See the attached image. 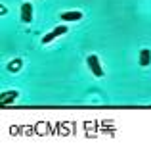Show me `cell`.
Segmentation results:
<instances>
[{
  "instance_id": "cell-7",
  "label": "cell",
  "mask_w": 151,
  "mask_h": 148,
  "mask_svg": "<svg viewBox=\"0 0 151 148\" xmlns=\"http://www.w3.org/2000/svg\"><path fill=\"white\" fill-rule=\"evenodd\" d=\"M21 66H23V63H21V60H14V62H10V63H8V69H10V71H17Z\"/></svg>"
},
{
  "instance_id": "cell-5",
  "label": "cell",
  "mask_w": 151,
  "mask_h": 148,
  "mask_svg": "<svg viewBox=\"0 0 151 148\" xmlns=\"http://www.w3.org/2000/svg\"><path fill=\"white\" fill-rule=\"evenodd\" d=\"M140 63H142V66H149V63H151V50H147V48H144V50H142L140 52Z\"/></svg>"
},
{
  "instance_id": "cell-2",
  "label": "cell",
  "mask_w": 151,
  "mask_h": 148,
  "mask_svg": "<svg viewBox=\"0 0 151 148\" xmlns=\"http://www.w3.org/2000/svg\"><path fill=\"white\" fill-rule=\"evenodd\" d=\"M67 33V25H59V27H55L52 33H48V35H44L42 37V44H48V42H52L55 37H59V35H65Z\"/></svg>"
},
{
  "instance_id": "cell-3",
  "label": "cell",
  "mask_w": 151,
  "mask_h": 148,
  "mask_svg": "<svg viewBox=\"0 0 151 148\" xmlns=\"http://www.w3.org/2000/svg\"><path fill=\"white\" fill-rule=\"evenodd\" d=\"M21 21L23 23H31L33 21V6L29 2H25L21 6Z\"/></svg>"
},
{
  "instance_id": "cell-1",
  "label": "cell",
  "mask_w": 151,
  "mask_h": 148,
  "mask_svg": "<svg viewBox=\"0 0 151 148\" xmlns=\"http://www.w3.org/2000/svg\"><path fill=\"white\" fill-rule=\"evenodd\" d=\"M88 67H90V69H92V73L96 75V77H101V75H103L101 63H100V60H98V56H96V54L88 56Z\"/></svg>"
},
{
  "instance_id": "cell-4",
  "label": "cell",
  "mask_w": 151,
  "mask_h": 148,
  "mask_svg": "<svg viewBox=\"0 0 151 148\" xmlns=\"http://www.w3.org/2000/svg\"><path fill=\"white\" fill-rule=\"evenodd\" d=\"M78 19H82L81 12H63L61 14V21H78Z\"/></svg>"
},
{
  "instance_id": "cell-6",
  "label": "cell",
  "mask_w": 151,
  "mask_h": 148,
  "mask_svg": "<svg viewBox=\"0 0 151 148\" xmlns=\"http://www.w3.org/2000/svg\"><path fill=\"white\" fill-rule=\"evenodd\" d=\"M15 98H17V90H10V93H4L2 96H0V100H2V106H4V104L14 102Z\"/></svg>"
}]
</instances>
